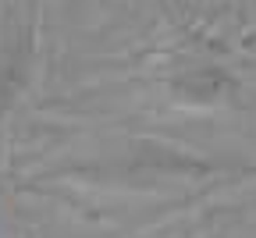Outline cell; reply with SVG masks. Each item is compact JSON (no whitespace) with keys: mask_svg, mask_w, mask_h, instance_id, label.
<instances>
[{"mask_svg":"<svg viewBox=\"0 0 256 238\" xmlns=\"http://www.w3.org/2000/svg\"><path fill=\"white\" fill-rule=\"evenodd\" d=\"M40 11L43 0L0 4V135L18 114L40 60Z\"/></svg>","mask_w":256,"mask_h":238,"instance_id":"1","label":"cell"},{"mask_svg":"<svg viewBox=\"0 0 256 238\" xmlns=\"http://www.w3.org/2000/svg\"><path fill=\"white\" fill-rule=\"evenodd\" d=\"M160 82H164L168 96L178 107L188 110H210L220 107L235 96L238 82L232 75V68H224L217 57L203 54V50H182L174 54L164 72H160Z\"/></svg>","mask_w":256,"mask_h":238,"instance_id":"2","label":"cell"},{"mask_svg":"<svg viewBox=\"0 0 256 238\" xmlns=\"http://www.w3.org/2000/svg\"><path fill=\"white\" fill-rule=\"evenodd\" d=\"M89 4H92V0H54V11H57L64 22H72V18H78Z\"/></svg>","mask_w":256,"mask_h":238,"instance_id":"3","label":"cell"}]
</instances>
